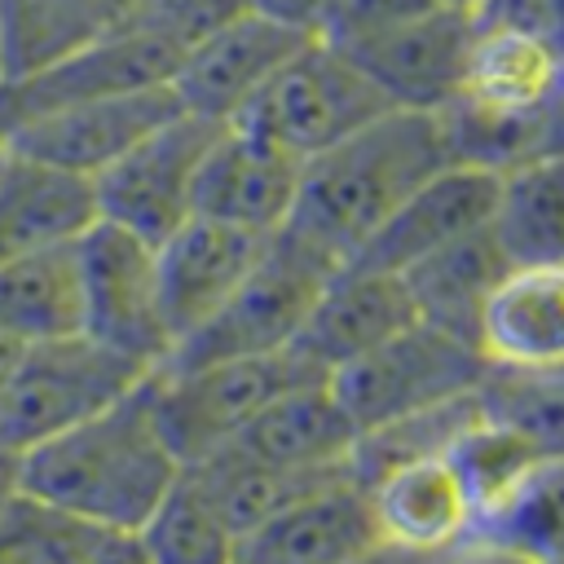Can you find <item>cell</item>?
<instances>
[{"mask_svg":"<svg viewBox=\"0 0 564 564\" xmlns=\"http://www.w3.org/2000/svg\"><path fill=\"white\" fill-rule=\"evenodd\" d=\"M0 4H4V0H0Z\"/></svg>","mask_w":564,"mask_h":564,"instance_id":"obj_47","label":"cell"},{"mask_svg":"<svg viewBox=\"0 0 564 564\" xmlns=\"http://www.w3.org/2000/svg\"><path fill=\"white\" fill-rule=\"evenodd\" d=\"M137 0H4L0 22L9 40V75L26 70L70 44L115 26Z\"/></svg>","mask_w":564,"mask_h":564,"instance_id":"obj_29","label":"cell"},{"mask_svg":"<svg viewBox=\"0 0 564 564\" xmlns=\"http://www.w3.org/2000/svg\"><path fill=\"white\" fill-rule=\"evenodd\" d=\"M366 489H370L383 538L397 546L454 551L476 533V507L449 454L401 463L375 476Z\"/></svg>","mask_w":564,"mask_h":564,"instance_id":"obj_22","label":"cell"},{"mask_svg":"<svg viewBox=\"0 0 564 564\" xmlns=\"http://www.w3.org/2000/svg\"><path fill=\"white\" fill-rule=\"evenodd\" d=\"M507 269H511V260L498 247L494 229L485 225V229L423 256L401 278L410 286L414 308H419L423 322L480 344V313H485V304H489V295H494V286L502 282Z\"/></svg>","mask_w":564,"mask_h":564,"instance_id":"obj_23","label":"cell"},{"mask_svg":"<svg viewBox=\"0 0 564 564\" xmlns=\"http://www.w3.org/2000/svg\"><path fill=\"white\" fill-rule=\"evenodd\" d=\"M476 40V13L436 4L401 26H388L361 44H348L361 70L401 110H445L463 93L467 57Z\"/></svg>","mask_w":564,"mask_h":564,"instance_id":"obj_13","label":"cell"},{"mask_svg":"<svg viewBox=\"0 0 564 564\" xmlns=\"http://www.w3.org/2000/svg\"><path fill=\"white\" fill-rule=\"evenodd\" d=\"M476 18L494 22V26L524 31L564 57V0H485L476 9Z\"/></svg>","mask_w":564,"mask_h":564,"instance_id":"obj_35","label":"cell"},{"mask_svg":"<svg viewBox=\"0 0 564 564\" xmlns=\"http://www.w3.org/2000/svg\"><path fill=\"white\" fill-rule=\"evenodd\" d=\"M313 379L326 375L308 366L295 348H282L260 357L207 361V366H163L150 375V401L167 445L176 449L181 467H189L216 454L220 445H229L282 392Z\"/></svg>","mask_w":564,"mask_h":564,"instance_id":"obj_4","label":"cell"},{"mask_svg":"<svg viewBox=\"0 0 564 564\" xmlns=\"http://www.w3.org/2000/svg\"><path fill=\"white\" fill-rule=\"evenodd\" d=\"M251 4L264 9V13H273V18H286V22H295V26L317 31L335 0H251Z\"/></svg>","mask_w":564,"mask_h":564,"instance_id":"obj_38","label":"cell"},{"mask_svg":"<svg viewBox=\"0 0 564 564\" xmlns=\"http://www.w3.org/2000/svg\"><path fill=\"white\" fill-rule=\"evenodd\" d=\"M410 322H419V308H414L405 278L348 260L335 269V278L317 295V304L291 348L330 379L339 366L379 348Z\"/></svg>","mask_w":564,"mask_h":564,"instance_id":"obj_17","label":"cell"},{"mask_svg":"<svg viewBox=\"0 0 564 564\" xmlns=\"http://www.w3.org/2000/svg\"><path fill=\"white\" fill-rule=\"evenodd\" d=\"M489 229L511 264L564 260V150H546L498 172Z\"/></svg>","mask_w":564,"mask_h":564,"instance_id":"obj_25","label":"cell"},{"mask_svg":"<svg viewBox=\"0 0 564 564\" xmlns=\"http://www.w3.org/2000/svg\"><path fill=\"white\" fill-rule=\"evenodd\" d=\"M18 467H22V454L0 441V498L18 494Z\"/></svg>","mask_w":564,"mask_h":564,"instance_id":"obj_41","label":"cell"},{"mask_svg":"<svg viewBox=\"0 0 564 564\" xmlns=\"http://www.w3.org/2000/svg\"><path fill=\"white\" fill-rule=\"evenodd\" d=\"M471 538H494L507 546H520L538 555L542 564L564 555V458H546L524 489L494 516L485 520Z\"/></svg>","mask_w":564,"mask_h":564,"instance_id":"obj_32","label":"cell"},{"mask_svg":"<svg viewBox=\"0 0 564 564\" xmlns=\"http://www.w3.org/2000/svg\"><path fill=\"white\" fill-rule=\"evenodd\" d=\"M357 436L330 379H313L264 405L229 445L282 471H339L352 467Z\"/></svg>","mask_w":564,"mask_h":564,"instance_id":"obj_21","label":"cell"},{"mask_svg":"<svg viewBox=\"0 0 564 564\" xmlns=\"http://www.w3.org/2000/svg\"><path fill=\"white\" fill-rule=\"evenodd\" d=\"M317 31L247 9L185 48L172 88L189 115L234 123Z\"/></svg>","mask_w":564,"mask_h":564,"instance_id":"obj_11","label":"cell"},{"mask_svg":"<svg viewBox=\"0 0 564 564\" xmlns=\"http://www.w3.org/2000/svg\"><path fill=\"white\" fill-rule=\"evenodd\" d=\"M449 551H414V546H397V542H379L366 555L348 560V564H445Z\"/></svg>","mask_w":564,"mask_h":564,"instance_id":"obj_39","label":"cell"},{"mask_svg":"<svg viewBox=\"0 0 564 564\" xmlns=\"http://www.w3.org/2000/svg\"><path fill=\"white\" fill-rule=\"evenodd\" d=\"M546 564H564V555H555V560H546Z\"/></svg>","mask_w":564,"mask_h":564,"instance_id":"obj_44","label":"cell"},{"mask_svg":"<svg viewBox=\"0 0 564 564\" xmlns=\"http://www.w3.org/2000/svg\"><path fill=\"white\" fill-rule=\"evenodd\" d=\"M335 269L339 260L326 256L317 242L300 238L295 229H278L251 273L234 286V295L198 330H189L163 366H207L291 348Z\"/></svg>","mask_w":564,"mask_h":564,"instance_id":"obj_3","label":"cell"},{"mask_svg":"<svg viewBox=\"0 0 564 564\" xmlns=\"http://www.w3.org/2000/svg\"><path fill=\"white\" fill-rule=\"evenodd\" d=\"M480 352L498 370H564V260L502 273L480 313Z\"/></svg>","mask_w":564,"mask_h":564,"instance_id":"obj_20","label":"cell"},{"mask_svg":"<svg viewBox=\"0 0 564 564\" xmlns=\"http://www.w3.org/2000/svg\"><path fill=\"white\" fill-rule=\"evenodd\" d=\"M458 163L445 110H383L366 128L304 159L291 225L348 264L383 220L441 167Z\"/></svg>","mask_w":564,"mask_h":564,"instance_id":"obj_1","label":"cell"},{"mask_svg":"<svg viewBox=\"0 0 564 564\" xmlns=\"http://www.w3.org/2000/svg\"><path fill=\"white\" fill-rule=\"evenodd\" d=\"M449 458H454V467H458V476L471 494L476 529L485 520H494L524 489V480L546 463V454L524 432H516L502 419H489L485 405H480V419L454 441Z\"/></svg>","mask_w":564,"mask_h":564,"instance_id":"obj_27","label":"cell"},{"mask_svg":"<svg viewBox=\"0 0 564 564\" xmlns=\"http://www.w3.org/2000/svg\"><path fill=\"white\" fill-rule=\"evenodd\" d=\"M238 564H242V560H238Z\"/></svg>","mask_w":564,"mask_h":564,"instance_id":"obj_46","label":"cell"},{"mask_svg":"<svg viewBox=\"0 0 564 564\" xmlns=\"http://www.w3.org/2000/svg\"><path fill=\"white\" fill-rule=\"evenodd\" d=\"M498 203V172L480 163H449L432 181H423L388 220L383 229L352 256V264L405 273L423 256L485 229Z\"/></svg>","mask_w":564,"mask_h":564,"instance_id":"obj_16","label":"cell"},{"mask_svg":"<svg viewBox=\"0 0 564 564\" xmlns=\"http://www.w3.org/2000/svg\"><path fill=\"white\" fill-rule=\"evenodd\" d=\"M0 163H4V145H0Z\"/></svg>","mask_w":564,"mask_h":564,"instance_id":"obj_45","label":"cell"},{"mask_svg":"<svg viewBox=\"0 0 564 564\" xmlns=\"http://www.w3.org/2000/svg\"><path fill=\"white\" fill-rule=\"evenodd\" d=\"M0 326L22 344L84 330V282L75 242L13 256L0 264Z\"/></svg>","mask_w":564,"mask_h":564,"instance_id":"obj_24","label":"cell"},{"mask_svg":"<svg viewBox=\"0 0 564 564\" xmlns=\"http://www.w3.org/2000/svg\"><path fill=\"white\" fill-rule=\"evenodd\" d=\"M185 48L137 31V26H106L84 44H70L26 70H13L0 84V141L48 110L110 97V93H132V88H154L172 84Z\"/></svg>","mask_w":564,"mask_h":564,"instance_id":"obj_8","label":"cell"},{"mask_svg":"<svg viewBox=\"0 0 564 564\" xmlns=\"http://www.w3.org/2000/svg\"><path fill=\"white\" fill-rule=\"evenodd\" d=\"M84 335L159 370L172 357V330L159 295V251L123 225L97 220L79 242Z\"/></svg>","mask_w":564,"mask_h":564,"instance_id":"obj_10","label":"cell"},{"mask_svg":"<svg viewBox=\"0 0 564 564\" xmlns=\"http://www.w3.org/2000/svg\"><path fill=\"white\" fill-rule=\"evenodd\" d=\"M445 564H542L538 555L520 551V546H507V542H494V538H467L449 551Z\"/></svg>","mask_w":564,"mask_h":564,"instance_id":"obj_36","label":"cell"},{"mask_svg":"<svg viewBox=\"0 0 564 564\" xmlns=\"http://www.w3.org/2000/svg\"><path fill=\"white\" fill-rule=\"evenodd\" d=\"M84 564H150V560H145L141 542H137V533L101 529V538H97V546L88 551V560H84Z\"/></svg>","mask_w":564,"mask_h":564,"instance_id":"obj_37","label":"cell"},{"mask_svg":"<svg viewBox=\"0 0 564 564\" xmlns=\"http://www.w3.org/2000/svg\"><path fill=\"white\" fill-rule=\"evenodd\" d=\"M489 375V357L480 344L449 335L432 322H410L379 348L352 357L330 375V388L357 432H370L379 423L471 397Z\"/></svg>","mask_w":564,"mask_h":564,"instance_id":"obj_6","label":"cell"},{"mask_svg":"<svg viewBox=\"0 0 564 564\" xmlns=\"http://www.w3.org/2000/svg\"><path fill=\"white\" fill-rule=\"evenodd\" d=\"M480 405L489 419H502L524 432L546 458H564V370L489 366L480 383Z\"/></svg>","mask_w":564,"mask_h":564,"instance_id":"obj_30","label":"cell"},{"mask_svg":"<svg viewBox=\"0 0 564 564\" xmlns=\"http://www.w3.org/2000/svg\"><path fill=\"white\" fill-rule=\"evenodd\" d=\"M137 542L150 564H238V533L220 520L185 467L167 498L137 529Z\"/></svg>","mask_w":564,"mask_h":564,"instance_id":"obj_28","label":"cell"},{"mask_svg":"<svg viewBox=\"0 0 564 564\" xmlns=\"http://www.w3.org/2000/svg\"><path fill=\"white\" fill-rule=\"evenodd\" d=\"M383 110H392V101L361 70V62L339 44L313 35L234 123L269 137L295 159H313Z\"/></svg>","mask_w":564,"mask_h":564,"instance_id":"obj_7","label":"cell"},{"mask_svg":"<svg viewBox=\"0 0 564 564\" xmlns=\"http://www.w3.org/2000/svg\"><path fill=\"white\" fill-rule=\"evenodd\" d=\"M22 352H26V344L0 326V401H4V392H9V383L18 375V366H22Z\"/></svg>","mask_w":564,"mask_h":564,"instance_id":"obj_40","label":"cell"},{"mask_svg":"<svg viewBox=\"0 0 564 564\" xmlns=\"http://www.w3.org/2000/svg\"><path fill=\"white\" fill-rule=\"evenodd\" d=\"M220 128L225 123L216 119L181 110L167 123H159L150 137H141L123 159H115L101 176H93L101 220L123 225L154 247L172 238L194 216L198 172Z\"/></svg>","mask_w":564,"mask_h":564,"instance_id":"obj_9","label":"cell"},{"mask_svg":"<svg viewBox=\"0 0 564 564\" xmlns=\"http://www.w3.org/2000/svg\"><path fill=\"white\" fill-rule=\"evenodd\" d=\"M97 220H101V212H97L93 176L4 150V163H0V264L13 256L44 251V247L79 242Z\"/></svg>","mask_w":564,"mask_h":564,"instance_id":"obj_19","label":"cell"},{"mask_svg":"<svg viewBox=\"0 0 564 564\" xmlns=\"http://www.w3.org/2000/svg\"><path fill=\"white\" fill-rule=\"evenodd\" d=\"M436 4H445V0H335L330 13L322 18L317 35L348 48V44H361L388 26H401V22H410Z\"/></svg>","mask_w":564,"mask_h":564,"instance_id":"obj_34","label":"cell"},{"mask_svg":"<svg viewBox=\"0 0 564 564\" xmlns=\"http://www.w3.org/2000/svg\"><path fill=\"white\" fill-rule=\"evenodd\" d=\"M101 529L53 511L22 489L0 511V564H84Z\"/></svg>","mask_w":564,"mask_h":564,"instance_id":"obj_31","label":"cell"},{"mask_svg":"<svg viewBox=\"0 0 564 564\" xmlns=\"http://www.w3.org/2000/svg\"><path fill=\"white\" fill-rule=\"evenodd\" d=\"M247 9H256V4L251 0H137L115 26H137V31H150V35H163V40L189 48L207 31H216L220 22H229Z\"/></svg>","mask_w":564,"mask_h":564,"instance_id":"obj_33","label":"cell"},{"mask_svg":"<svg viewBox=\"0 0 564 564\" xmlns=\"http://www.w3.org/2000/svg\"><path fill=\"white\" fill-rule=\"evenodd\" d=\"M154 370L93 335H62L44 344H26L22 366L0 401V441L18 454L40 441L101 414L141 388Z\"/></svg>","mask_w":564,"mask_h":564,"instance_id":"obj_5","label":"cell"},{"mask_svg":"<svg viewBox=\"0 0 564 564\" xmlns=\"http://www.w3.org/2000/svg\"><path fill=\"white\" fill-rule=\"evenodd\" d=\"M344 471H352V467H339V471H282V467L247 458L234 445H220L216 454H207V458L185 467V476L203 489V498L220 511V520L238 533V542L251 529H260L273 511H282L291 498H300L313 485L335 480Z\"/></svg>","mask_w":564,"mask_h":564,"instance_id":"obj_26","label":"cell"},{"mask_svg":"<svg viewBox=\"0 0 564 564\" xmlns=\"http://www.w3.org/2000/svg\"><path fill=\"white\" fill-rule=\"evenodd\" d=\"M388 542L370 502V489L344 471L313 485L273 511L260 529L238 542L242 564H348L370 546Z\"/></svg>","mask_w":564,"mask_h":564,"instance_id":"obj_15","label":"cell"},{"mask_svg":"<svg viewBox=\"0 0 564 564\" xmlns=\"http://www.w3.org/2000/svg\"><path fill=\"white\" fill-rule=\"evenodd\" d=\"M9 79V40H4V22H0V84Z\"/></svg>","mask_w":564,"mask_h":564,"instance_id":"obj_42","label":"cell"},{"mask_svg":"<svg viewBox=\"0 0 564 564\" xmlns=\"http://www.w3.org/2000/svg\"><path fill=\"white\" fill-rule=\"evenodd\" d=\"M300 176H304V159H295L291 150L273 145L269 137L242 123H225L203 159L194 216L269 238L291 225Z\"/></svg>","mask_w":564,"mask_h":564,"instance_id":"obj_14","label":"cell"},{"mask_svg":"<svg viewBox=\"0 0 564 564\" xmlns=\"http://www.w3.org/2000/svg\"><path fill=\"white\" fill-rule=\"evenodd\" d=\"M176 476L181 458L154 419L145 379L101 414L26 449L18 489L84 524L137 533L167 498Z\"/></svg>","mask_w":564,"mask_h":564,"instance_id":"obj_2","label":"cell"},{"mask_svg":"<svg viewBox=\"0 0 564 564\" xmlns=\"http://www.w3.org/2000/svg\"><path fill=\"white\" fill-rule=\"evenodd\" d=\"M181 97L172 84L154 88H132V93H110L93 101H75L48 115H35L18 123L0 145L79 176H101L115 159H123L141 137H150L159 123L181 115Z\"/></svg>","mask_w":564,"mask_h":564,"instance_id":"obj_12","label":"cell"},{"mask_svg":"<svg viewBox=\"0 0 564 564\" xmlns=\"http://www.w3.org/2000/svg\"><path fill=\"white\" fill-rule=\"evenodd\" d=\"M269 238L207 220V216H189L172 238H163L154 247L159 251V295H163L172 348L234 295V286L251 273V264L260 260Z\"/></svg>","mask_w":564,"mask_h":564,"instance_id":"obj_18","label":"cell"},{"mask_svg":"<svg viewBox=\"0 0 564 564\" xmlns=\"http://www.w3.org/2000/svg\"><path fill=\"white\" fill-rule=\"evenodd\" d=\"M445 4H454V9H471V13H476L485 0H445Z\"/></svg>","mask_w":564,"mask_h":564,"instance_id":"obj_43","label":"cell"}]
</instances>
